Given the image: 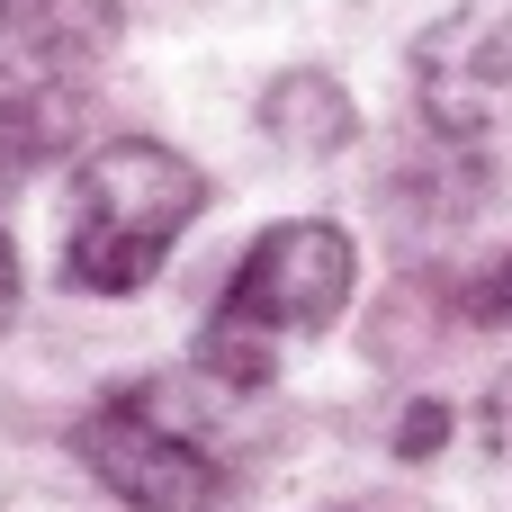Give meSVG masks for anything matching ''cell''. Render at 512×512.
Masks as SVG:
<instances>
[{"label": "cell", "mask_w": 512, "mask_h": 512, "mask_svg": "<svg viewBox=\"0 0 512 512\" xmlns=\"http://www.w3.org/2000/svg\"><path fill=\"white\" fill-rule=\"evenodd\" d=\"M117 36V0H0V162H36L81 126Z\"/></svg>", "instance_id": "277c9868"}, {"label": "cell", "mask_w": 512, "mask_h": 512, "mask_svg": "<svg viewBox=\"0 0 512 512\" xmlns=\"http://www.w3.org/2000/svg\"><path fill=\"white\" fill-rule=\"evenodd\" d=\"M441 432H450V414H441V405H414V414H405V450H432Z\"/></svg>", "instance_id": "9c48e42d"}, {"label": "cell", "mask_w": 512, "mask_h": 512, "mask_svg": "<svg viewBox=\"0 0 512 512\" xmlns=\"http://www.w3.org/2000/svg\"><path fill=\"white\" fill-rule=\"evenodd\" d=\"M261 117H270V135H279L288 153H333V144L351 135V99L333 90V72H288Z\"/></svg>", "instance_id": "8992f818"}, {"label": "cell", "mask_w": 512, "mask_h": 512, "mask_svg": "<svg viewBox=\"0 0 512 512\" xmlns=\"http://www.w3.org/2000/svg\"><path fill=\"white\" fill-rule=\"evenodd\" d=\"M468 306H477L486 324H512V261H495V270L477 279V297H468Z\"/></svg>", "instance_id": "ba28073f"}, {"label": "cell", "mask_w": 512, "mask_h": 512, "mask_svg": "<svg viewBox=\"0 0 512 512\" xmlns=\"http://www.w3.org/2000/svg\"><path fill=\"white\" fill-rule=\"evenodd\" d=\"M225 405H234V387H216L207 369L117 387L81 423V468L126 512H216L234 486V450L216 432Z\"/></svg>", "instance_id": "3957f363"}, {"label": "cell", "mask_w": 512, "mask_h": 512, "mask_svg": "<svg viewBox=\"0 0 512 512\" xmlns=\"http://www.w3.org/2000/svg\"><path fill=\"white\" fill-rule=\"evenodd\" d=\"M351 279H360V261H351V234L342 225H324V216L270 225L243 252V270L225 279V297H216V315L198 333V369L216 387H234V396L270 387L279 351L288 342H315L351 306Z\"/></svg>", "instance_id": "7a4b0ae2"}, {"label": "cell", "mask_w": 512, "mask_h": 512, "mask_svg": "<svg viewBox=\"0 0 512 512\" xmlns=\"http://www.w3.org/2000/svg\"><path fill=\"white\" fill-rule=\"evenodd\" d=\"M414 99L441 153L504 171L512 162V0H459L414 45Z\"/></svg>", "instance_id": "5b68a950"}, {"label": "cell", "mask_w": 512, "mask_h": 512, "mask_svg": "<svg viewBox=\"0 0 512 512\" xmlns=\"http://www.w3.org/2000/svg\"><path fill=\"white\" fill-rule=\"evenodd\" d=\"M18 315V252H9V234H0V324Z\"/></svg>", "instance_id": "30bf717a"}, {"label": "cell", "mask_w": 512, "mask_h": 512, "mask_svg": "<svg viewBox=\"0 0 512 512\" xmlns=\"http://www.w3.org/2000/svg\"><path fill=\"white\" fill-rule=\"evenodd\" d=\"M486 450H495V459L512 468V369L495 378V387H486Z\"/></svg>", "instance_id": "52a82bcc"}, {"label": "cell", "mask_w": 512, "mask_h": 512, "mask_svg": "<svg viewBox=\"0 0 512 512\" xmlns=\"http://www.w3.org/2000/svg\"><path fill=\"white\" fill-rule=\"evenodd\" d=\"M198 207H207L198 162L153 135H117L81 153L63 198V279L81 297H135L171 261V243L198 225Z\"/></svg>", "instance_id": "6da1fadb"}]
</instances>
